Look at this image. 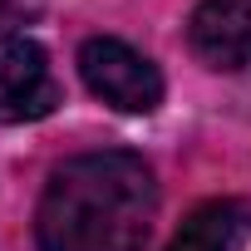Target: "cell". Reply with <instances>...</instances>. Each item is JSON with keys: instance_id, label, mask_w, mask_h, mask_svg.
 <instances>
[{"instance_id": "cell-1", "label": "cell", "mask_w": 251, "mask_h": 251, "mask_svg": "<svg viewBox=\"0 0 251 251\" xmlns=\"http://www.w3.org/2000/svg\"><path fill=\"white\" fill-rule=\"evenodd\" d=\"M158 222V177L138 153L103 148L59 163L35 207L40 251H143Z\"/></svg>"}, {"instance_id": "cell-2", "label": "cell", "mask_w": 251, "mask_h": 251, "mask_svg": "<svg viewBox=\"0 0 251 251\" xmlns=\"http://www.w3.org/2000/svg\"><path fill=\"white\" fill-rule=\"evenodd\" d=\"M79 74L94 99H103L118 113H153L163 103V74L148 54L123 45L113 35H94L79 45Z\"/></svg>"}, {"instance_id": "cell-3", "label": "cell", "mask_w": 251, "mask_h": 251, "mask_svg": "<svg viewBox=\"0 0 251 251\" xmlns=\"http://www.w3.org/2000/svg\"><path fill=\"white\" fill-rule=\"evenodd\" d=\"M59 108L50 54L30 35H0V123H35Z\"/></svg>"}, {"instance_id": "cell-4", "label": "cell", "mask_w": 251, "mask_h": 251, "mask_svg": "<svg viewBox=\"0 0 251 251\" xmlns=\"http://www.w3.org/2000/svg\"><path fill=\"white\" fill-rule=\"evenodd\" d=\"M187 45L207 69H251V0H202L187 20Z\"/></svg>"}, {"instance_id": "cell-5", "label": "cell", "mask_w": 251, "mask_h": 251, "mask_svg": "<svg viewBox=\"0 0 251 251\" xmlns=\"http://www.w3.org/2000/svg\"><path fill=\"white\" fill-rule=\"evenodd\" d=\"M246 236H251V202L217 197V202H202L163 251H241Z\"/></svg>"}, {"instance_id": "cell-6", "label": "cell", "mask_w": 251, "mask_h": 251, "mask_svg": "<svg viewBox=\"0 0 251 251\" xmlns=\"http://www.w3.org/2000/svg\"><path fill=\"white\" fill-rule=\"evenodd\" d=\"M20 5H25V0H0V20H5V15H15Z\"/></svg>"}]
</instances>
